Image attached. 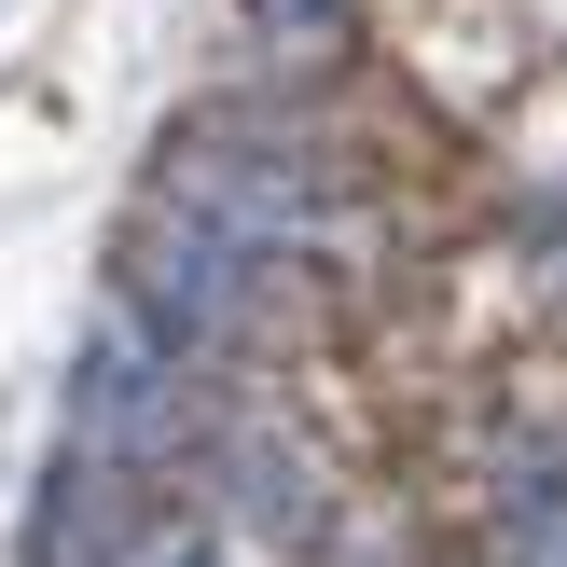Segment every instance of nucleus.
Returning a JSON list of instances; mask_svg holds the SVG:
<instances>
[{"mask_svg": "<svg viewBox=\"0 0 567 567\" xmlns=\"http://www.w3.org/2000/svg\"><path fill=\"white\" fill-rule=\"evenodd\" d=\"M111 291H125V305H138V319H153L181 360H236V347H264V332H277V291H291V264L153 194V208L125 221V249H111Z\"/></svg>", "mask_w": 567, "mask_h": 567, "instance_id": "obj_2", "label": "nucleus"}, {"mask_svg": "<svg viewBox=\"0 0 567 567\" xmlns=\"http://www.w3.org/2000/svg\"><path fill=\"white\" fill-rule=\"evenodd\" d=\"M153 194L291 264V249L319 236L332 208H347V153H332L319 125H291L277 97H221L194 138H166V181H153Z\"/></svg>", "mask_w": 567, "mask_h": 567, "instance_id": "obj_1", "label": "nucleus"}, {"mask_svg": "<svg viewBox=\"0 0 567 567\" xmlns=\"http://www.w3.org/2000/svg\"><path fill=\"white\" fill-rule=\"evenodd\" d=\"M208 513H221L236 554H277V567L332 540V485H319V457L291 430H221L208 443Z\"/></svg>", "mask_w": 567, "mask_h": 567, "instance_id": "obj_4", "label": "nucleus"}, {"mask_svg": "<svg viewBox=\"0 0 567 567\" xmlns=\"http://www.w3.org/2000/svg\"><path fill=\"white\" fill-rule=\"evenodd\" d=\"M138 567H221V554H181V540H153V554H138Z\"/></svg>", "mask_w": 567, "mask_h": 567, "instance_id": "obj_8", "label": "nucleus"}, {"mask_svg": "<svg viewBox=\"0 0 567 567\" xmlns=\"http://www.w3.org/2000/svg\"><path fill=\"white\" fill-rule=\"evenodd\" d=\"M70 443H97V457H125V471H181V457H208V443H221L208 388L181 374V347H166L125 291H111L97 332L70 347Z\"/></svg>", "mask_w": 567, "mask_h": 567, "instance_id": "obj_3", "label": "nucleus"}, {"mask_svg": "<svg viewBox=\"0 0 567 567\" xmlns=\"http://www.w3.org/2000/svg\"><path fill=\"white\" fill-rule=\"evenodd\" d=\"M360 28V0H249V42L277 55V70H332Z\"/></svg>", "mask_w": 567, "mask_h": 567, "instance_id": "obj_7", "label": "nucleus"}, {"mask_svg": "<svg viewBox=\"0 0 567 567\" xmlns=\"http://www.w3.org/2000/svg\"><path fill=\"white\" fill-rule=\"evenodd\" d=\"M498 554L513 567H567V443H540L526 471H498Z\"/></svg>", "mask_w": 567, "mask_h": 567, "instance_id": "obj_6", "label": "nucleus"}, {"mask_svg": "<svg viewBox=\"0 0 567 567\" xmlns=\"http://www.w3.org/2000/svg\"><path fill=\"white\" fill-rule=\"evenodd\" d=\"M28 554L42 567H138L153 554V485H138L125 457H97V443H70L42 485V513H28Z\"/></svg>", "mask_w": 567, "mask_h": 567, "instance_id": "obj_5", "label": "nucleus"}]
</instances>
